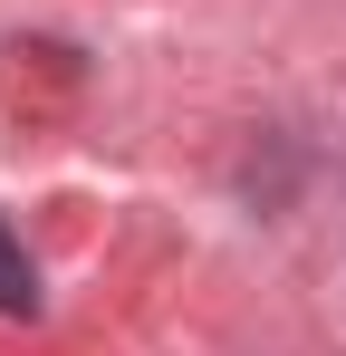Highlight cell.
I'll use <instances>...</instances> for the list:
<instances>
[{
	"label": "cell",
	"instance_id": "cell-1",
	"mask_svg": "<svg viewBox=\"0 0 346 356\" xmlns=\"http://www.w3.org/2000/svg\"><path fill=\"white\" fill-rule=\"evenodd\" d=\"M0 318H39V270H29V250L10 241V222H0Z\"/></svg>",
	"mask_w": 346,
	"mask_h": 356
}]
</instances>
